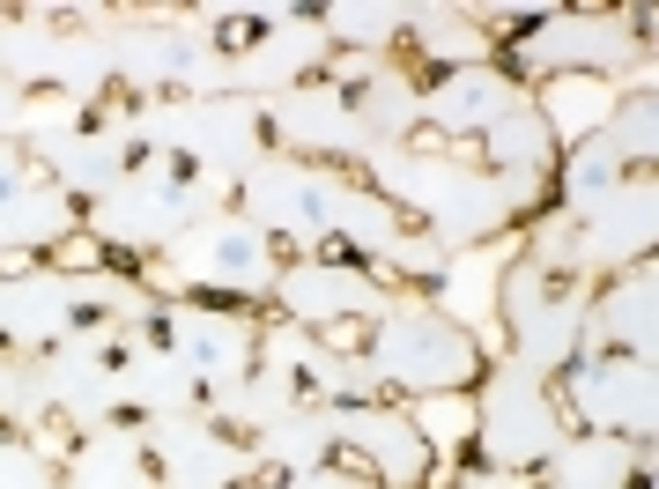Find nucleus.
I'll return each mask as SVG.
<instances>
[{
    "instance_id": "f257e3e1",
    "label": "nucleus",
    "mask_w": 659,
    "mask_h": 489,
    "mask_svg": "<svg viewBox=\"0 0 659 489\" xmlns=\"http://www.w3.org/2000/svg\"><path fill=\"white\" fill-rule=\"evenodd\" d=\"M60 260H67V267H89V260H97V245H89V238H67Z\"/></svg>"
}]
</instances>
